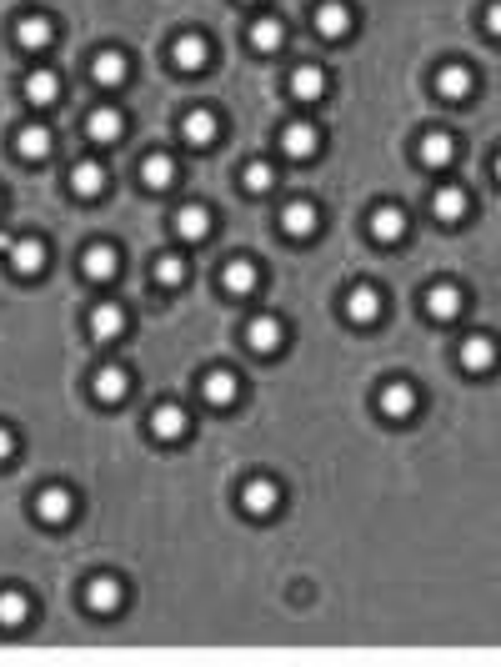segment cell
<instances>
[{"instance_id":"obj_1","label":"cell","mask_w":501,"mask_h":667,"mask_svg":"<svg viewBox=\"0 0 501 667\" xmlns=\"http://www.w3.org/2000/svg\"><path fill=\"white\" fill-rule=\"evenodd\" d=\"M31 507H36V522H41V527H66V522L76 517V492L61 487V482H51V487L36 492Z\"/></svg>"},{"instance_id":"obj_2","label":"cell","mask_w":501,"mask_h":667,"mask_svg":"<svg viewBox=\"0 0 501 667\" xmlns=\"http://www.w3.org/2000/svg\"><path fill=\"white\" fill-rule=\"evenodd\" d=\"M86 612H96V617H111V612H121V602H126V582L116 577V572H96L91 582H86Z\"/></svg>"},{"instance_id":"obj_3","label":"cell","mask_w":501,"mask_h":667,"mask_svg":"<svg viewBox=\"0 0 501 667\" xmlns=\"http://www.w3.org/2000/svg\"><path fill=\"white\" fill-rule=\"evenodd\" d=\"M0 251L11 256V266H16L21 276H41L46 261H51L46 241H36V236H0Z\"/></svg>"},{"instance_id":"obj_4","label":"cell","mask_w":501,"mask_h":667,"mask_svg":"<svg viewBox=\"0 0 501 667\" xmlns=\"http://www.w3.org/2000/svg\"><path fill=\"white\" fill-rule=\"evenodd\" d=\"M341 306H346V321H351V326H376L381 311H386V296H381L371 281H356V286L346 291Z\"/></svg>"},{"instance_id":"obj_5","label":"cell","mask_w":501,"mask_h":667,"mask_svg":"<svg viewBox=\"0 0 501 667\" xmlns=\"http://www.w3.org/2000/svg\"><path fill=\"white\" fill-rule=\"evenodd\" d=\"M151 437L156 442H186L191 437V412L181 407V402H161V407H151Z\"/></svg>"},{"instance_id":"obj_6","label":"cell","mask_w":501,"mask_h":667,"mask_svg":"<svg viewBox=\"0 0 501 667\" xmlns=\"http://www.w3.org/2000/svg\"><path fill=\"white\" fill-rule=\"evenodd\" d=\"M281 507V487L271 477H246L241 482V512L246 517H276Z\"/></svg>"},{"instance_id":"obj_7","label":"cell","mask_w":501,"mask_h":667,"mask_svg":"<svg viewBox=\"0 0 501 667\" xmlns=\"http://www.w3.org/2000/svg\"><path fill=\"white\" fill-rule=\"evenodd\" d=\"M456 357H461V367L471 377H481V372H491L501 362V347H496V337H486V331H471V337L456 347Z\"/></svg>"},{"instance_id":"obj_8","label":"cell","mask_w":501,"mask_h":667,"mask_svg":"<svg viewBox=\"0 0 501 667\" xmlns=\"http://www.w3.org/2000/svg\"><path fill=\"white\" fill-rule=\"evenodd\" d=\"M421 306H426V316H431V321H456V316L466 311V296H461V286H456V281H436V286H426Z\"/></svg>"},{"instance_id":"obj_9","label":"cell","mask_w":501,"mask_h":667,"mask_svg":"<svg viewBox=\"0 0 501 667\" xmlns=\"http://www.w3.org/2000/svg\"><path fill=\"white\" fill-rule=\"evenodd\" d=\"M376 407H381V417H386V422H406V417L421 407V397H416V387H411V382H401V377H396V382H386V387L376 392Z\"/></svg>"},{"instance_id":"obj_10","label":"cell","mask_w":501,"mask_h":667,"mask_svg":"<svg viewBox=\"0 0 501 667\" xmlns=\"http://www.w3.org/2000/svg\"><path fill=\"white\" fill-rule=\"evenodd\" d=\"M236 397H241V377H236V372L216 367V372L201 377V402H206V407L226 412V407H236Z\"/></svg>"},{"instance_id":"obj_11","label":"cell","mask_w":501,"mask_h":667,"mask_svg":"<svg viewBox=\"0 0 501 667\" xmlns=\"http://www.w3.org/2000/svg\"><path fill=\"white\" fill-rule=\"evenodd\" d=\"M281 342H286V326H281L276 316H251V321H246V347H251L256 357H276Z\"/></svg>"},{"instance_id":"obj_12","label":"cell","mask_w":501,"mask_h":667,"mask_svg":"<svg viewBox=\"0 0 501 667\" xmlns=\"http://www.w3.org/2000/svg\"><path fill=\"white\" fill-rule=\"evenodd\" d=\"M171 66L186 71V76H191V71H206V66H211V46H206L196 31H186V36L171 41Z\"/></svg>"},{"instance_id":"obj_13","label":"cell","mask_w":501,"mask_h":667,"mask_svg":"<svg viewBox=\"0 0 501 667\" xmlns=\"http://www.w3.org/2000/svg\"><path fill=\"white\" fill-rule=\"evenodd\" d=\"M471 86H476V76H471V66H466V61H446V66L436 71V96H441V101H451V106H456V101H466V96H471Z\"/></svg>"},{"instance_id":"obj_14","label":"cell","mask_w":501,"mask_h":667,"mask_svg":"<svg viewBox=\"0 0 501 667\" xmlns=\"http://www.w3.org/2000/svg\"><path fill=\"white\" fill-rule=\"evenodd\" d=\"M126 76H131V61H126L116 46H106V51H96V56H91V81H96V86L116 91Z\"/></svg>"},{"instance_id":"obj_15","label":"cell","mask_w":501,"mask_h":667,"mask_svg":"<svg viewBox=\"0 0 501 667\" xmlns=\"http://www.w3.org/2000/svg\"><path fill=\"white\" fill-rule=\"evenodd\" d=\"M181 136H186V146L206 151V146L221 136V121H216V111H211V106H196V111H186V121H181Z\"/></svg>"},{"instance_id":"obj_16","label":"cell","mask_w":501,"mask_h":667,"mask_svg":"<svg viewBox=\"0 0 501 667\" xmlns=\"http://www.w3.org/2000/svg\"><path fill=\"white\" fill-rule=\"evenodd\" d=\"M316 146H321V131H316L311 121H286V126H281V151H286V156L311 161Z\"/></svg>"},{"instance_id":"obj_17","label":"cell","mask_w":501,"mask_h":667,"mask_svg":"<svg viewBox=\"0 0 501 667\" xmlns=\"http://www.w3.org/2000/svg\"><path fill=\"white\" fill-rule=\"evenodd\" d=\"M366 226H371V236H376L381 246H396V241L406 236V226H411V216H406L401 206H376Z\"/></svg>"},{"instance_id":"obj_18","label":"cell","mask_w":501,"mask_h":667,"mask_svg":"<svg viewBox=\"0 0 501 667\" xmlns=\"http://www.w3.org/2000/svg\"><path fill=\"white\" fill-rule=\"evenodd\" d=\"M91 392H96V402L116 407V402L131 397V372H126V367H101V372L91 377Z\"/></svg>"},{"instance_id":"obj_19","label":"cell","mask_w":501,"mask_h":667,"mask_svg":"<svg viewBox=\"0 0 501 667\" xmlns=\"http://www.w3.org/2000/svg\"><path fill=\"white\" fill-rule=\"evenodd\" d=\"M316 31L326 41L351 36V6H346V0H321V6H316Z\"/></svg>"},{"instance_id":"obj_20","label":"cell","mask_w":501,"mask_h":667,"mask_svg":"<svg viewBox=\"0 0 501 667\" xmlns=\"http://www.w3.org/2000/svg\"><path fill=\"white\" fill-rule=\"evenodd\" d=\"M416 156H421V166L441 171V166L456 161V136H446V131H426V136L416 141Z\"/></svg>"},{"instance_id":"obj_21","label":"cell","mask_w":501,"mask_h":667,"mask_svg":"<svg viewBox=\"0 0 501 667\" xmlns=\"http://www.w3.org/2000/svg\"><path fill=\"white\" fill-rule=\"evenodd\" d=\"M431 211H436V221H441V226H461V221H466V211H471V196H466L461 186H441V191L431 196Z\"/></svg>"},{"instance_id":"obj_22","label":"cell","mask_w":501,"mask_h":667,"mask_svg":"<svg viewBox=\"0 0 501 667\" xmlns=\"http://www.w3.org/2000/svg\"><path fill=\"white\" fill-rule=\"evenodd\" d=\"M81 271H86V281H116V271H121V251L116 246H86V256H81Z\"/></svg>"},{"instance_id":"obj_23","label":"cell","mask_w":501,"mask_h":667,"mask_svg":"<svg viewBox=\"0 0 501 667\" xmlns=\"http://www.w3.org/2000/svg\"><path fill=\"white\" fill-rule=\"evenodd\" d=\"M121 331H126V306H116V301L91 306V337L96 342H116Z\"/></svg>"},{"instance_id":"obj_24","label":"cell","mask_w":501,"mask_h":667,"mask_svg":"<svg viewBox=\"0 0 501 667\" xmlns=\"http://www.w3.org/2000/svg\"><path fill=\"white\" fill-rule=\"evenodd\" d=\"M121 131H126V116H121L116 106H96V111L86 116V136H91L96 146H111Z\"/></svg>"},{"instance_id":"obj_25","label":"cell","mask_w":501,"mask_h":667,"mask_svg":"<svg viewBox=\"0 0 501 667\" xmlns=\"http://www.w3.org/2000/svg\"><path fill=\"white\" fill-rule=\"evenodd\" d=\"M316 221H321V216H316V206H311V201H286V206H281V231H286V236H296V241L316 236Z\"/></svg>"},{"instance_id":"obj_26","label":"cell","mask_w":501,"mask_h":667,"mask_svg":"<svg viewBox=\"0 0 501 667\" xmlns=\"http://www.w3.org/2000/svg\"><path fill=\"white\" fill-rule=\"evenodd\" d=\"M71 191H76L81 201H96V196L106 191V166H101V161H76V166H71Z\"/></svg>"},{"instance_id":"obj_27","label":"cell","mask_w":501,"mask_h":667,"mask_svg":"<svg viewBox=\"0 0 501 667\" xmlns=\"http://www.w3.org/2000/svg\"><path fill=\"white\" fill-rule=\"evenodd\" d=\"M221 286H226L231 296H251V291L261 286V271H256V261H246V256L226 261V271H221Z\"/></svg>"},{"instance_id":"obj_28","label":"cell","mask_w":501,"mask_h":667,"mask_svg":"<svg viewBox=\"0 0 501 667\" xmlns=\"http://www.w3.org/2000/svg\"><path fill=\"white\" fill-rule=\"evenodd\" d=\"M26 101H31V106H56V101H61V76H56L51 66L31 71V76H26Z\"/></svg>"},{"instance_id":"obj_29","label":"cell","mask_w":501,"mask_h":667,"mask_svg":"<svg viewBox=\"0 0 501 667\" xmlns=\"http://www.w3.org/2000/svg\"><path fill=\"white\" fill-rule=\"evenodd\" d=\"M16 151H21L26 161H46V156L56 151L51 126H21V131H16Z\"/></svg>"},{"instance_id":"obj_30","label":"cell","mask_w":501,"mask_h":667,"mask_svg":"<svg viewBox=\"0 0 501 667\" xmlns=\"http://www.w3.org/2000/svg\"><path fill=\"white\" fill-rule=\"evenodd\" d=\"M171 226H176V236H181V241H201V236H211V226H216V221H211V211H206V206H196V201H191V206H181V211H176V221H171Z\"/></svg>"},{"instance_id":"obj_31","label":"cell","mask_w":501,"mask_h":667,"mask_svg":"<svg viewBox=\"0 0 501 667\" xmlns=\"http://www.w3.org/2000/svg\"><path fill=\"white\" fill-rule=\"evenodd\" d=\"M16 41H21L26 51H41V46H51V41H56V26H51V16H21V21H16Z\"/></svg>"},{"instance_id":"obj_32","label":"cell","mask_w":501,"mask_h":667,"mask_svg":"<svg viewBox=\"0 0 501 667\" xmlns=\"http://www.w3.org/2000/svg\"><path fill=\"white\" fill-rule=\"evenodd\" d=\"M291 96L306 101V106L321 101V96H326V71H321V66H296V71H291Z\"/></svg>"},{"instance_id":"obj_33","label":"cell","mask_w":501,"mask_h":667,"mask_svg":"<svg viewBox=\"0 0 501 667\" xmlns=\"http://www.w3.org/2000/svg\"><path fill=\"white\" fill-rule=\"evenodd\" d=\"M31 622V597L21 592V587H6V592H0V627H26Z\"/></svg>"},{"instance_id":"obj_34","label":"cell","mask_w":501,"mask_h":667,"mask_svg":"<svg viewBox=\"0 0 501 667\" xmlns=\"http://www.w3.org/2000/svg\"><path fill=\"white\" fill-rule=\"evenodd\" d=\"M141 181H146V191H171V186H176V161H171L166 151L146 156V166H141Z\"/></svg>"},{"instance_id":"obj_35","label":"cell","mask_w":501,"mask_h":667,"mask_svg":"<svg viewBox=\"0 0 501 667\" xmlns=\"http://www.w3.org/2000/svg\"><path fill=\"white\" fill-rule=\"evenodd\" d=\"M281 41H286V26H281L276 16H261V21H251V51L271 56V51H281Z\"/></svg>"},{"instance_id":"obj_36","label":"cell","mask_w":501,"mask_h":667,"mask_svg":"<svg viewBox=\"0 0 501 667\" xmlns=\"http://www.w3.org/2000/svg\"><path fill=\"white\" fill-rule=\"evenodd\" d=\"M156 286H166V291H176V286H186V256H156Z\"/></svg>"},{"instance_id":"obj_37","label":"cell","mask_w":501,"mask_h":667,"mask_svg":"<svg viewBox=\"0 0 501 667\" xmlns=\"http://www.w3.org/2000/svg\"><path fill=\"white\" fill-rule=\"evenodd\" d=\"M241 186L261 196V191H271V186H276V171H271L266 161H246V171H241Z\"/></svg>"},{"instance_id":"obj_38","label":"cell","mask_w":501,"mask_h":667,"mask_svg":"<svg viewBox=\"0 0 501 667\" xmlns=\"http://www.w3.org/2000/svg\"><path fill=\"white\" fill-rule=\"evenodd\" d=\"M11 457H16V432L0 427V462H11Z\"/></svg>"},{"instance_id":"obj_39","label":"cell","mask_w":501,"mask_h":667,"mask_svg":"<svg viewBox=\"0 0 501 667\" xmlns=\"http://www.w3.org/2000/svg\"><path fill=\"white\" fill-rule=\"evenodd\" d=\"M486 31L501 36V0H491V6H486Z\"/></svg>"},{"instance_id":"obj_40","label":"cell","mask_w":501,"mask_h":667,"mask_svg":"<svg viewBox=\"0 0 501 667\" xmlns=\"http://www.w3.org/2000/svg\"><path fill=\"white\" fill-rule=\"evenodd\" d=\"M491 171H496V181H501V156H496V161H491Z\"/></svg>"}]
</instances>
